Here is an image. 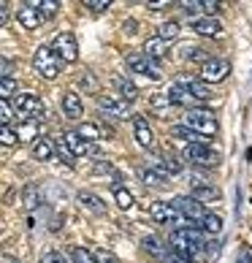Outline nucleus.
Returning <instances> with one entry per match:
<instances>
[{"label": "nucleus", "instance_id": "obj_1", "mask_svg": "<svg viewBox=\"0 0 252 263\" xmlns=\"http://www.w3.org/2000/svg\"><path fill=\"white\" fill-rule=\"evenodd\" d=\"M168 245H171L173 252H179V255L196 258L206 241H203V231L201 228H173L171 236H168Z\"/></svg>", "mask_w": 252, "mask_h": 263}, {"label": "nucleus", "instance_id": "obj_2", "mask_svg": "<svg viewBox=\"0 0 252 263\" xmlns=\"http://www.w3.org/2000/svg\"><path fill=\"white\" fill-rule=\"evenodd\" d=\"M182 125H187L190 130H196L198 136H203V139L217 136V130H220L217 117L211 114L209 109H187L185 117H182Z\"/></svg>", "mask_w": 252, "mask_h": 263}, {"label": "nucleus", "instance_id": "obj_3", "mask_svg": "<svg viewBox=\"0 0 252 263\" xmlns=\"http://www.w3.org/2000/svg\"><path fill=\"white\" fill-rule=\"evenodd\" d=\"M33 68H35V73L41 76V79L52 82V79H57V76H60L63 60L57 57V52L52 49V46H38L35 54H33Z\"/></svg>", "mask_w": 252, "mask_h": 263}, {"label": "nucleus", "instance_id": "obj_4", "mask_svg": "<svg viewBox=\"0 0 252 263\" xmlns=\"http://www.w3.org/2000/svg\"><path fill=\"white\" fill-rule=\"evenodd\" d=\"M182 158L192 165H201V168H215L220 163V152L209 149V144H185Z\"/></svg>", "mask_w": 252, "mask_h": 263}, {"label": "nucleus", "instance_id": "obj_5", "mask_svg": "<svg viewBox=\"0 0 252 263\" xmlns=\"http://www.w3.org/2000/svg\"><path fill=\"white\" fill-rule=\"evenodd\" d=\"M14 109L16 114L22 117V120H41V109H44V103H41V95H35V92H19L16 98H14Z\"/></svg>", "mask_w": 252, "mask_h": 263}, {"label": "nucleus", "instance_id": "obj_6", "mask_svg": "<svg viewBox=\"0 0 252 263\" xmlns=\"http://www.w3.org/2000/svg\"><path fill=\"white\" fill-rule=\"evenodd\" d=\"M98 111L109 120H128L130 117V103L122 101L120 95H103L98 98Z\"/></svg>", "mask_w": 252, "mask_h": 263}, {"label": "nucleus", "instance_id": "obj_7", "mask_svg": "<svg viewBox=\"0 0 252 263\" xmlns=\"http://www.w3.org/2000/svg\"><path fill=\"white\" fill-rule=\"evenodd\" d=\"M52 49L63 63H76V57H79V44H76L73 33H57L52 38Z\"/></svg>", "mask_w": 252, "mask_h": 263}, {"label": "nucleus", "instance_id": "obj_8", "mask_svg": "<svg viewBox=\"0 0 252 263\" xmlns=\"http://www.w3.org/2000/svg\"><path fill=\"white\" fill-rule=\"evenodd\" d=\"M171 203L177 206V212L182 214V217H187L190 222H196V226H201V220L206 217V209H203V203L196 201L192 196H177Z\"/></svg>", "mask_w": 252, "mask_h": 263}, {"label": "nucleus", "instance_id": "obj_9", "mask_svg": "<svg viewBox=\"0 0 252 263\" xmlns=\"http://www.w3.org/2000/svg\"><path fill=\"white\" fill-rule=\"evenodd\" d=\"M228 73H230V63L228 60H220V57H211L209 63L201 65V82H206V84L225 82Z\"/></svg>", "mask_w": 252, "mask_h": 263}, {"label": "nucleus", "instance_id": "obj_10", "mask_svg": "<svg viewBox=\"0 0 252 263\" xmlns=\"http://www.w3.org/2000/svg\"><path fill=\"white\" fill-rule=\"evenodd\" d=\"M128 68L133 73H141V76H149V79H160V63H154L149 60L147 54H141V52H135L128 57Z\"/></svg>", "mask_w": 252, "mask_h": 263}, {"label": "nucleus", "instance_id": "obj_11", "mask_svg": "<svg viewBox=\"0 0 252 263\" xmlns=\"http://www.w3.org/2000/svg\"><path fill=\"white\" fill-rule=\"evenodd\" d=\"M190 196L196 198V201H201V203H209V201H217L220 198V187H217V184H211V182H206V179L192 177Z\"/></svg>", "mask_w": 252, "mask_h": 263}, {"label": "nucleus", "instance_id": "obj_12", "mask_svg": "<svg viewBox=\"0 0 252 263\" xmlns=\"http://www.w3.org/2000/svg\"><path fill=\"white\" fill-rule=\"evenodd\" d=\"M133 139L144 149H152L154 147V133H152L149 122L144 120V117H133Z\"/></svg>", "mask_w": 252, "mask_h": 263}, {"label": "nucleus", "instance_id": "obj_13", "mask_svg": "<svg viewBox=\"0 0 252 263\" xmlns=\"http://www.w3.org/2000/svg\"><path fill=\"white\" fill-rule=\"evenodd\" d=\"M16 22L22 25L25 30H38V27H41V22H44V16H41V11H38L33 3H25V6L16 11Z\"/></svg>", "mask_w": 252, "mask_h": 263}, {"label": "nucleus", "instance_id": "obj_14", "mask_svg": "<svg viewBox=\"0 0 252 263\" xmlns=\"http://www.w3.org/2000/svg\"><path fill=\"white\" fill-rule=\"evenodd\" d=\"M139 179L144 184H149V187H163V184H168V174L160 168H152V165H141L139 168Z\"/></svg>", "mask_w": 252, "mask_h": 263}, {"label": "nucleus", "instance_id": "obj_15", "mask_svg": "<svg viewBox=\"0 0 252 263\" xmlns=\"http://www.w3.org/2000/svg\"><path fill=\"white\" fill-rule=\"evenodd\" d=\"M63 114L68 117V120H79V117H84V103H82L79 92H65L63 95Z\"/></svg>", "mask_w": 252, "mask_h": 263}, {"label": "nucleus", "instance_id": "obj_16", "mask_svg": "<svg viewBox=\"0 0 252 263\" xmlns=\"http://www.w3.org/2000/svg\"><path fill=\"white\" fill-rule=\"evenodd\" d=\"M190 27H192V30H196L198 35H209V38H215V35H220V33H222V25H220V19H215V16L192 19V22H190Z\"/></svg>", "mask_w": 252, "mask_h": 263}, {"label": "nucleus", "instance_id": "obj_17", "mask_svg": "<svg viewBox=\"0 0 252 263\" xmlns=\"http://www.w3.org/2000/svg\"><path fill=\"white\" fill-rule=\"evenodd\" d=\"M141 54H147L149 60H154V63H160L163 57L168 54V44L163 41V38H147V41H144V49H141Z\"/></svg>", "mask_w": 252, "mask_h": 263}, {"label": "nucleus", "instance_id": "obj_18", "mask_svg": "<svg viewBox=\"0 0 252 263\" xmlns=\"http://www.w3.org/2000/svg\"><path fill=\"white\" fill-rule=\"evenodd\" d=\"M65 141H68V147H71V152H73V158H84V155H90V152H95V147L92 144H87L84 139L76 130H68L65 133Z\"/></svg>", "mask_w": 252, "mask_h": 263}, {"label": "nucleus", "instance_id": "obj_19", "mask_svg": "<svg viewBox=\"0 0 252 263\" xmlns=\"http://www.w3.org/2000/svg\"><path fill=\"white\" fill-rule=\"evenodd\" d=\"M114 87H117V92H120L122 101L133 103L135 98H139V87H135L128 76H114Z\"/></svg>", "mask_w": 252, "mask_h": 263}, {"label": "nucleus", "instance_id": "obj_20", "mask_svg": "<svg viewBox=\"0 0 252 263\" xmlns=\"http://www.w3.org/2000/svg\"><path fill=\"white\" fill-rule=\"evenodd\" d=\"M182 84H187V90L192 95V101H198V103H206L211 98V90H209V84L206 82H196V79H179Z\"/></svg>", "mask_w": 252, "mask_h": 263}, {"label": "nucleus", "instance_id": "obj_21", "mask_svg": "<svg viewBox=\"0 0 252 263\" xmlns=\"http://www.w3.org/2000/svg\"><path fill=\"white\" fill-rule=\"evenodd\" d=\"M168 98H171V106H190L192 103V95L187 90V84H182V82H177L168 90Z\"/></svg>", "mask_w": 252, "mask_h": 263}, {"label": "nucleus", "instance_id": "obj_22", "mask_svg": "<svg viewBox=\"0 0 252 263\" xmlns=\"http://www.w3.org/2000/svg\"><path fill=\"white\" fill-rule=\"evenodd\" d=\"M76 201H79L84 209H90L92 214H106V206H103V201H101L98 196H92V193H87V190H82L79 196H76Z\"/></svg>", "mask_w": 252, "mask_h": 263}, {"label": "nucleus", "instance_id": "obj_23", "mask_svg": "<svg viewBox=\"0 0 252 263\" xmlns=\"http://www.w3.org/2000/svg\"><path fill=\"white\" fill-rule=\"evenodd\" d=\"M171 136H173V139L187 141V144H206V139H203V136H198L196 130H190L187 125H173V128H171Z\"/></svg>", "mask_w": 252, "mask_h": 263}, {"label": "nucleus", "instance_id": "obj_24", "mask_svg": "<svg viewBox=\"0 0 252 263\" xmlns=\"http://www.w3.org/2000/svg\"><path fill=\"white\" fill-rule=\"evenodd\" d=\"M141 247L149 252V255H154V258H163L166 260V255H168V250L171 247H163V241L158 239V236H144V241H141Z\"/></svg>", "mask_w": 252, "mask_h": 263}, {"label": "nucleus", "instance_id": "obj_25", "mask_svg": "<svg viewBox=\"0 0 252 263\" xmlns=\"http://www.w3.org/2000/svg\"><path fill=\"white\" fill-rule=\"evenodd\" d=\"M54 141H49V139H38L35 144H33V155H35V160H52L54 158Z\"/></svg>", "mask_w": 252, "mask_h": 263}, {"label": "nucleus", "instance_id": "obj_26", "mask_svg": "<svg viewBox=\"0 0 252 263\" xmlns=\"http://www.w3.org/2000/svg\"><path fill=\"white\" fill-rule=\"evenodd\" d=\"M76 133H79L87 144L101 141V125H95V122H79V128H76Z\"/></svg>", "mask_w": 252, "mask_h": 263}, {"label": "nucleus", "instance_id": "obj_27", "mask_svg": "<svg viewBox=\"0 0 252 263\" xmlns=\"http://www.w3.org/2000/svg\"><path fill=\"white\" fill-rule=\"evenodd\" d=\"M179 33H182V27H179V22H173V19H168V22H163V25L158 27V38H163L166 44L177 41Z\"/></svg>", "mask_w": 252, "mask_h": 263}, {"label": "nucleus", "instance_id": "obj_28", "mask_svg": "<svg viewBox=\"0 0 252 263\" xmlns=\"http://www.w3.org/2000/svg\"><path fill=\"white\" fill-rule=\"evenodd\" d=\"M16 133H19V141H38V120H27V122H22L16 128Z\"/></svg>", "mask_w": 252, "mask_h": 263}, {"label": "nucleus", "instance_id": "obj_29", "mask_svg": "<svg viewBox=\"0 0 252 263\" xmlns=\"http://www.w3.org/2000/svg\"><path fill=\"white\" fill-rule=\"evenodd\" d=\"M203 233H211V236H217V233L222 231V217H217V214H209L206 212V217L201 220V226H198Z\"/></svg>", "mask_w": 252, "mask_h": 263}, {"label": "nucleus", "instance_id": "obj_30", "mask_svg": "<svg viewBox=\"0 0 252 263\" xmlns=\"http://www.w3.org/2000/svg\"><path fill=\"white\" fill-rule=\"evenodd\" d=\"M54 149L60 152V158L68 163V165H73L76 163V158H73V152H71V147H68V141H65V133H60V136H54Z\"/></svg>", "mask_w": 252, "mask_h": 263}, {"label": "nucleus", "instance_id": "obj_31", "mask_svg": "<svg viewBox=\"0 0 252 263\" xmlns=\"http://www.w3.org/2000/svg\"><path fill=\"white\" fill-rule=\"evenodd\" d=\"M30 3H33V0H30ZM33 6L38 8V11H41L44 19H52L57 11H60V3H52V0H35Z\"/></svg>", "mask_w": 252, "mask_h": 263}, {"label": "nucleus", "instance_id": "obj_32", "mask_svg": "<svg viewBox=\"0 0 252 263\" xmlns=\"http://www.w3.org/2000/svg\"><path fill=\"white\" fill-rule=\"evenodd\" d=\"M114 201H117V206H120L122 212L133 206V196H130L125 187H120V184H114Z\"/></svg>", "mask_w": 252, "mask_h": 263}, {"label": "nucleus", "instance_id": "obj_33", "mask_svg": "<svg viewBox=\"0 0 252 263\" xmlns=\"http://www.w3.org/2000/svg\"><path fill=\"white\" fill-rule=\"evenodd\" d=\"M68 255H71L73 263H98L95 255H90V250H84V247H71V250H68Z\"/></svg>", "mask_w": 252, "mask_h": 263}, {"label": "nucleus", "instance_id": "obj_34", "mask_svg": "<svg viewBox=\"0 0 252 263\" xmlns=\"http://www.w3.org/2000/svg\"><path fill=\"white\" fill-rule=\"evenodd\" d=\"M160 168L166 171V174H182V160H177V158H171V155H163L160 158Z\"/></svg>", "mask_w": 252, "mask_h": 263}, {"label": "nucleus", "instance_id": "obj_35", "mask_svg": "<svg viewBox=\"0 0 252 263\" xmlns=\"http://www.w3.org/2000/svg\"><path fill=\"white\" fill-rule=\"evenodd\" d=\"M182 52H185V57H187V60H201V65L211 60V57H209V52H203L201 46H185Z\"/></svg>", "mask_w": 252, "mask_h": 263}, {"label": "nucleus", "instance_id": "obj_36", "mask_svg": "<svg viewBox=\"0 0 252 263\" xmlns=\"http://www.w3.org/2000/svg\"><path fill=\"white\" fill-rule=\"evenodd\" d=\"M14 95H16V79H11V76H8V79L0 82V98H3V101H11Z\"/></svg>", "mask_w": 252, "mask_h": 263}, {"label": "nucleus", "instance_id": "obj_37", "mask_svg": "<svg viewBox=\"0 0 252 263\" xmlns=\"http://www.w3.org/2000/svg\"><path fill=\"white\" fill-rule=\"evenodd\" d=\"M0 141H3V147H11V144H16V141H19V133H16V128H11V125H3Z\"/></svg>", "mask_w": 252, "mask_h": 263}, {"label": "nucleus", "instance_id": "obj_38", "mask_svg": "<svg viewBox=\"0 0 252 263\" xmlns=\"http://www.w3.org/2000/svg\"><path fill=\"white\" fill-rule=\"evenodd\" d=\"M14 114H16V109H11V101L0 103V120H3V125H11L14 122Z\"/></svg>", "mask_w": 252, "mask_h": 263}, {"label": "nucleus", "instance_id": "obj_39", "mask_svg": "<svg viewBox=\"0 0 252 263\" xmlns=\"http://www.w3.org/2000/svg\"><path fill=\"white\" fill-rule=\"evenodd\" d=\"M109 6H111L109 0H84V8H90V11H95V14H103Z\"/></svg>", "mask_w": 252, "mask_h": 263}, {"label": "nucleus", "instance_id": "obj_40", "mask_svg": "<svg viewBox=\"0 0 252 263\" xmlns=\"http://www.w3.org/2000/svg\"><path fill=\"white\" fill-rule=\"evenodd\" d=\"M25 206L27 209L38 206V190L33 187V184H27V187H25Z\"/></svg>", "mask_w": 252, "mask_h": 263}, {"label": "nucleus", "instance_id": "obj_41", "mask_svg": "<svg viewBox=\"0 0 252 263\" xmlns=\"http://www.w3.org/2000/svg\"><path fill=\"white\" fill-rule=\"evenodd\" d=\"M149 103L154 106V109H163V106H171V98H168V92H158V95H152Z\"/></svg>", "mask_w": 252, "mask_h": 263}, {"label": "nucleus", "instance_id": "obj_42", "mask_svg": "<svg viewBox=\"0 0 252 263\" xmlns=\"http://www.w3.org/2000/svg\"><path fill=\"white\" fill-rule=\"evenodd\" d=\"M182 11H185L187 16H192V14L203 11V0H192V3H182Z\"/></svg>", "mask_w": 252, "mask_h": 263}, {"label": "nucleus", "instance_id": "obj_43", "mask_svg": "<svg viewBox=\"0 0 252 263\" xmlns=\"http://www.w3.org/2000/svg\"><path fill=\"white\" fill-rule=\"evenodd\" d=\"M95 260H98V263H122L120 258H114L111 252H106V250H98V252H95Z\"/></svg>", "mask_w": 252, "mask_h": 263}, {"label": "nucleus", "instance_id": "obj_44", "mask_svg": "<svg viewBox=\"0 0 252 263\" xmlns=\"http://www.w3.org/2000/svg\"><path fill=\"white\" fill-rule=\"evenodd\" d=\"M41 263H65V255L57 252V250H52V252H46V255L41 258Z\"/></svg>", "mask_w": 252, "mask_h": 263}, {"label": "nucleus", "instance_id": "obj_45", "mask_svg": "<svg viewBox=\"0 0 252 263\" xmlns=\"http://www.w3.org/2000/svg\"><path fill=\"white\" fill-rule=\"evenodd\" d=\"M220 8H222V6L217 3V0H203V11H206V16H215Z\"/></svg>", "mask_w": 252, "mask_h": 263}, {"label": "nucleus", "instance_id": "obj_46", "mask_svg": "<svg viewBox=\"0 0 252 263\" xmlns=\"http://www.w3.org/2000/svg\"><path fill=\"white\" fill-rule=\"evenodd\" d=\"M166 263H190V258H185V255H179V252L168 250V255H166Z\"/></svg>", "mask_w": 252, "mask_h": 263}, {"label": "nucleus", "instance_id": "obj_47", "mask_svg": "<svg viewBox=\"0 0 252 263\" xmlns=\"http://www.w3.org/2000/svg\"><path fill=\"white\" fill-rule=\"evenodd\" d=\"M3 263H19V260H14V258H8V255H6V258H3Z\"/></svg>", "mask_w": 252, "mask_h": 263}]
</instances>
